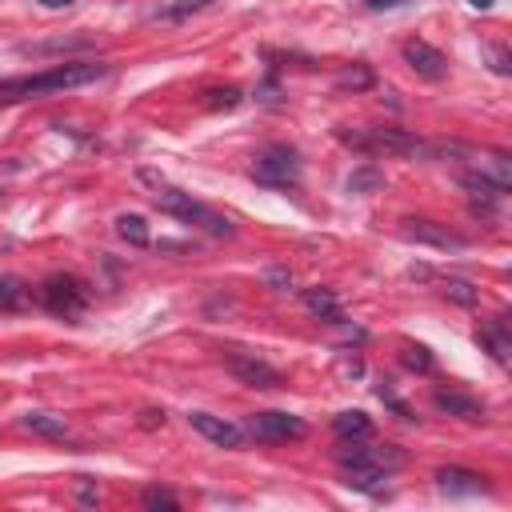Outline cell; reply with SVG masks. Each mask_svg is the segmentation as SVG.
Instances as JSON below:
<instances>
[{
  "mask_svg": "<svg viewBox=\"0 0 512 512\" xmlns=\"http://www.w3.org/2000/svg\"><path fill=\"white\" fill-rule=\"evenodd\" d=\"M116 232H120L128 244H136V248H144V244H148V224H144V216H136V212L116 216Z\"/></svg>",
  "mask_w": 512,
  "mask_h": 512,
  "instance_id": "18",
  "label": "cell"
},
{
  "mask_svg": "<svg viewBox=\"0 0 512 512\" xmlns=\"http://www.w3.org/2000/svg\"><path fill=\"white\" fill-rule=\"evenodd\" d=\"M400 232L408 236V240H416V244H432V248H444V252H464L468 248V240L464 236H456L452 228H444V224H436V220H400Z\"/></svg>",
  "mask_w": 512,
  "mask_h": 512,
  "instance_id": "8",
  "label": "cell"
},
{
  "mask_svg": "<svg viewBox=\"0 0 512 512\" xmlns=\"http://www.w3.org/2000/svg\"><path fill=\"white\" fill-rule=\"evenodd\" d=\"M268 280H272L276 288H288V284H292V276H288L284 268H272V272H268Z\"/></svg>",
  "mask_w": 512,
  "mask_h": 512,
  "instance_id": "26",
  "label": "cell"
},
{
  "mask_svg": "<svg viewBox=\"0 0 512 512\" xmlns=\"http://www.w3.org/2000/svg\"><path fill=\"white\" fill-rule=\"evenodd\" d=\"M108 64H92V60H76V64H56L48 72H28V76H4L0 80V104H20V100H40L52 92H68L92 80H104Z\"/></svg>",
  "mask_w": 512,
  "mask_h": 512,
  "instance_id": "1",
  "label": "cell"
},
{
  "mask_svg": "<svg viewBox=\"0 0 512 512\" xmlns=\"http://www.w3.org/2000/svg\"><path fill=\"white\" fill-rule=\"evenodd\" d=\"M40 4H44V8H68L72 0H40Z\"/></svg>",
  "mask_w": 512,
  "mask_h": 512,
  "instance_id": "28",
  "label": "cell"
},
{
  "mask_svg": "<svg viewBox=\"0 0 512 512\" xmlns=\"http://www.w3.org/2000/svg\"><path fill=\"white\" fill-rule=\"evenodd\" d=\"M140 180L152 188L148 196H152V204H156L160 212H168V216H176V220H184V224H192V228H200V232H208V236H220V240L236 236V224H232L228 216H220L216 208L192 200L188 192H180L176 184H168V180L156 176L152 168H140Z\"/></svg>",
  "mask_w": 512,
  "mask_h": 512,
  "instance_id": "2",
  "label": "cell"
},
{
  "mask_svg": "<svg viewBox=\"0 0 512 512\" xmlns=\"http://www.w3.org/2000/svg\"><path fill=\"white\" fill-rule=\"evenodd\" d=\"M208 104H212V108H236V104H240V92H236V88H212V92H208Z\"/></svg>",
  "mask_w": 512,
  "mask_h": 512,
  "instance_id": "24",
  "label": "cell"
},
{
  "mask_svg": "<svg viewBox=\"0 0 512 512\" xmlns=\"http://www.w3.org/2000/svg\"><path fill=\"white\" fill-rule=\"evenodd\" d=\"M332 428H336V436L340 440H368L372 436V420L364 416V412H340L336 420H332Z\"/></svg>",
  "mask_w": 512,
  "mask_h": 512,
  "instance_id": "17",
  "label": "cell"
},
{
  "mask_svg": "<svg viewBox=\"0 0 512 512\" xmlns=\"http://www.w3.org/2000/svg\"><path fill=\"white\" fill-rule=\"evenodd\" d=\"M364 4H368V8H372V12H380V8H396V4H400V0H364Z\"/></svg>",
  "mask_w": 512,
  "mask_h": 512,
  "instance_id": "27",
  "label": "cell"
},
{
  "mask_svg": "<svg viewBox=\"0 0 512 512\" xmlns=\"http://www.w3.org/2000/svg\"><path fill=\"white\" fill-rule=\"evenodd\" d=\"M252 176H256V184H268V188H292V184L300 180V156H296V148H288V144H268V148L256 156Z\"/></svg>",
  "mask_w": 512,
  "mask_h": 512,
  "instance_id": "4",
  "label": "cell"
},
{
  "mask_svg": "<svg viewBox=\"0 0 512 512\" xmlns=\"http://www.w3.org/2000/svg\"><path fill=\"white\" fill-rule=\"evenodd\" d=\"M40 296H44V308L56 312V316H64V320H76L84 312V304H88L84 284L76 276H60V272L44 280V292Z\"/></svg>",
  "mask_w": 512,
  "mask_h": 512,
  "instance_id": "5",
  "label": "cell"
},
{
  "mask_svg": "<svg viewBox=\"0 0 512 512\" xmlns=\"http://www.w3.org/2000/svg\"><path fill=\"white\" fill-rule=\"evenodd\" d=\"M476 340H480V344H488V348H492V356H496L500 364H508V352H512V340L504 336V320H496L492 328H484V332H480Z\"/></svg>",
  "mask_w": 512,
  "mask_h": 512,
  "instance_id": "19",
  "label": "cell"
},
{
  "mask_svg": "<svg viewBox=\"0 0 512 512\" xmlns=\"http://www.w3.org/2000/svg\"><path fill=\"white\" fill-rule=\"evenodd\" d=\"M400 56H404V64H408L420 80H432V84H436V80L448 76V60H444V52L432 48L428 40H404Z\"/></svg>",
  "mask_w": 512,
  "mask_h": 512,
  "instance_id": "7",
  "label": "cell"
},
{
  "mask_svg": "<svg viewBox=\"0 0 512 512\" xmlns=\"http://www.w3.org/2000/svg\"><path fill=\"white\" fill-rule=\"evenodd\" d=\"M188 424H192L204 440H212V444H220V448H240V440H244V432H240L236 424H228V420H220V416H212V412H188Z\"/></svg>",
  "mask_w": 512,
  "mask_h": 512,
  "instance_id": "10",
  "label": "cell"
},
{
  "mask_svg": "<svg viewBox=\"0 0 512 512\" xmlns=\"http://www.w3.org/2000/svg\"><path fill=\"white\" fill-rule=\"evenodd\" d=\"M228 372H232L240 384H248V388H264V392H272V388L284 384L280 372H276L272 364H264V360H256V356H244V352H232V356H228Z\"/></svg>",
  "mask_w": 512,
  "mask_h": 512,
  "instance_id": "9",
  "label": "cell"
},
{
  "mask_svg": "<svg viewBox=\"0 0 512 512\" xmlns=\"http://www.w3.org/2000/svg\"><path fill=\"white\" fill-rule=\"evenodd\" d=\"M432 404L440 408V412H448V416H460V420H484V408L472 400V396H460V392H436L432 396Z\"/></svg>",
  "mask_w": 512,
  "mask_h": 512,
  "instance_id": "14",
  "label": "cell"
},
{
  "mask_svg": "<svg viewBox=\"0 0 512 512\" xmlns=\"http://www.w3.org/2000/svg\"><path fill=\"white\" fill-rule=\"evenodd\" d=\"M20 300H24V288H20V280H12V276H0V312H12V308H20Z\"/></svg>",
  "mask_w": 512,
  "mask_h": 512,
  "instance_id": "23",
  "label": "cell"
},
{
  "mask_svg": "<svg viewBox=\"0 0 512 512\" xmlns=\"http://www.w3.org/2000/svg\"><path fill=\"white\" fill-rule=\"evenodd\" d=\"M144 504H148V508H172V512L180 508L176 496H172V492H160V488H148V492H144Z\"/></svg>",
  "mask_w": 512,
  "mask_h": 512,
  "instance_id": "25",
  "label": "cell"
},
{
  "mask_svg": "<svg viewBox=\"0 0 512 512\" xmlns=\"http://www.w3.org/2000/svg\"><path fill=\"white\" fill-rule=\"evenodd\" d=\"M380 184H384V176H380V168H372V164H364V168H356V172L348 176V188L360 192V196L372 192V188H380Z\"/></svg>",
  "mask_w": 512,
  "mask_h": 512,
  "instance_id": "22",
  "label": "cell"
},
{
  "mask_svg": "<svg viewBox=\"0 0 512 512\" xmlns=\"http://www.w3.org/2000/svg\"><path fill=\"white\" fill-rule=\"evenodd\" d=\"M340 140H348L352 148H364V152H388V156H412V160H432V144L428 140H416L400 128H368V132H340Z\"/></svg>",
  "mask_w": 512,
  "mask_h": 512,
  "instance_id": "3",
  "label": "cell"
},
{
  "mask_svg": "<svg viewBox=\"0 0 512 512\" xmlns=\"http://www.w3.org/2000/svg\"><path fill=\"white\" fill-rule=\"evenodd\" d=\"M384 480H388V472L376 468V464H348L344 468V484L348 488H360L368 496H384Z\"/></svg>",
  "mask_w": 512,
  "mask_h": 512,
  "instance_id": "11",
  "label": "cell"
},
{
  "mask_svg": "<svg viewBox=\"0 0 512 512\" xmlns=\"http://www.w3.org/2000/svg\"><path fill=\"white\" fill-rule=\"evenodd\" d=\"M372 84V72L364 68V64H352V68H344V72H336V88H352V92H360V88H368Z\"/></svg>",
  "mask_w": 512,
  "mask_h": 512,
  "instance_id": "21",
  "label": "cell"
},
{
  "mask_svg": "<svg viewBox=\"0 0 512 512\" xmlns=\"http://www.w3.org/2000/svg\"><path fill=\"white\" fill-rule=\"evenodd\" d=\"M248 432L264 444H288V440L308 436V424H304V416H292V412H252Z\"/></svg>",
  "mask_w": 512,
  "mask_h": 512,
  "instance_id": "6",
  "label": "cell"
},
{
  "mask_svg": "<svg viewBox=\"0 0 512 512\" xmlns=\"http://www.w3.org/2000/svg\"><path fill=\"white\" fill-rule=\"evenodd\" d=\"M400 360H404V368H412V372H432V356H428L424 344L404 340V344H400Z\"/></svg>",
  "mask_w": 512,
  "mask_h": 512,
  "instance_id": "20",
  "label": "cell"
},
{
  "mask_svg": "<svg viewBox=\"0 0 512 512\" xmlns=\"http://www.w3.org/2000/svg\"><path fill=\"white\" fill-rule=\"evenodd\" d=\"M436 480H440L444 492H484L488 488L484 476L480 472H468V468H440Z\"/></svg>",
  "mask_w": 512,
  "mask_h": 512,
  "instance_id": "15",
  "label": "cell"
},
{
  "mask_svg": "<svg viewBox=\"0 0 512 512\" xmlns=\"http://www.w3.org/2000/svg\"><path fill=\"white\" fill-rule=\"evenodd\" d=\"M304 304H308V312L312 316H320V320H340V300H336V292L332 288H304Z\"/></svg>",
  "mask_w": 512,
  "mask_h": 512,
  "instance_id": "16",
  "label": "cell"
},
{
  "mask_svg": "<svg viewBox=\"0 0 512 512\" xmlns=\"http://www.w3.org/2000/svg\"><path fill=\"white\" fill-rule=\"evenodd\" d=\"M412 276H424V280H428L432 272H428V268H412ZM432 280H436V284H440V292H444V296H452L456 304H468V308H472V304L480 300V288H476V284H468V280H460V276H432Z\"/></svg>",
  "mask_w": 512,
  "mask_h": 512,
  "instance_id": "12",
  "label": "cell"
},
{
  "mask_svg": "<svg viewBox=\"0 0 512 512\" xmlns=\"http://www.w3.org/2000/svg\"><path fill=\"white\" fill-rule=\"evenodd\" d=\"M32 436H44V440H68L72 432H68V420L64 416H52V412H24V420H20Z\"/></svg>",
  "mask_w": 512,
  "mask_h": 512,
  "instance_id": "13",
  "label": "cell"
},
{
  "mask_svg": "<svg viewBox=\"0 0 512 512\" xmlns=\"http://www.w3.org/2000/svg\"><path fill=\"white\" fill-rule=\"evenodd\" d=\"M468 4H472V8H488L492 0H468Z\"/></svg>",
  "mask_w": 512,
  "mask_h": 512,
  "instance_id": "29",
  "label": "cell"
}]
</instances>
